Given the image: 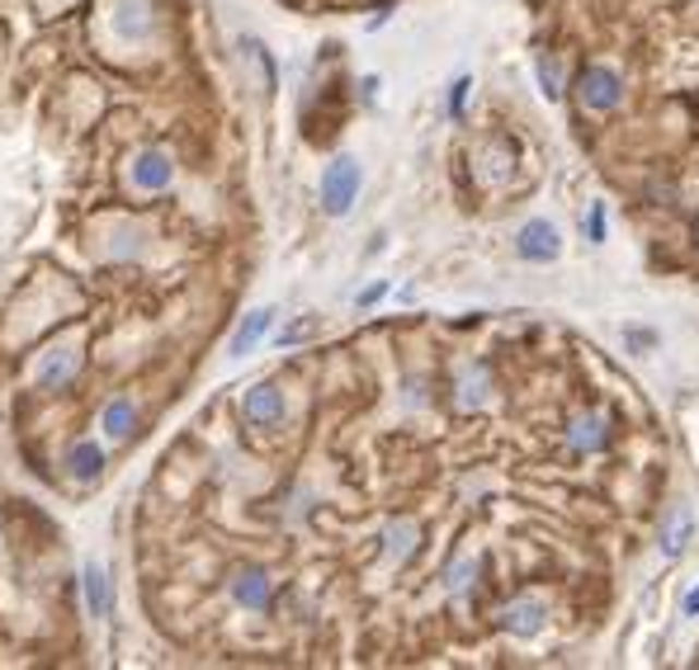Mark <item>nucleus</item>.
I'll list each match as a JSON object with an SVG mask.
<instances>
[{"mask_svg":"<svg viewBox=\"0 0 699 670\" xmlns=\"http://www.w3.org/2000/svg\"><path fill=\"white\" fill-rule=\"evenodd\" d=\"M360 184H364L360 161H354V156H336L322 175V208L332 212V218H346L350 204L360 198Z\"/></svg>","mask_w":699,"mask_h":670,"instance_id":"f257e3e1","label":"nucleus"},{"mask_svg":"<svg viewBox=\"0 0 699 670\" xmlns=\"http://www.w3.org/2000/svg\"><path fill=\"white\" fill-rule=\"evenodd\" d=\"M81 340L76 336H67V340H57V345L48 350V354H38V368H34V382L38 388H48V392H57V388H67L71 378L81 374Z\"/></svg>","mask_w":699,"mask_h":670,"instance_id":"f03ea898","label":"nucleus"},{"mask_svg":"<svg viewBox=\"0 0 699 670\" xmlns=\"http://www.w3.org/2000/svg\"><path fill=\"white\" fill-rule=\"evenodd\" d=\"M577 95H581V105H587V109L610 113V109H619L624 85H619V76H615L610 66H587V71L577 76Z\"/></svg>","mask_w":699,"mask_h":670,"instance_id":"7ed1b4c3","label":"nucleus"},{"mask_svg":"<svg viewBox=\"0 0 699 670\" xmlns=\"http://www.w3.org/2000/svg\"><path fill=\"white\" fill-rule=\"evenodd\" d=\"M128 175H133V184H137V190L161 194V190H170V180H176V161H170V151H161V147H147V151H137V156H133V166H128Z\"/></svg>","mask_w":699,"mask_h":670,"instance_id":"20e7f679","label":"nucleus"},{"mask_svg":"<svg viewBox=\"0 0 699 670\" xmlns=\"http://www.w3.org/2000/svg\"><path fill=\"white\" fill-rule=\"evenodd\" d=\"M516 251H520V260H534V265L558 260V251H563L558 227H553V222H544V218L525 222V227H520V236H516Z\"/></svg>","mask_w":699,"mask_h":670,"instance_id":"39448f33","label":"nucleus"},{"mask_svg":"<svg viewBox=\"0 0 699 670\" xmlns=\"http://www.w3.org/2000/svg\"><path fill=\"white\" fill-rule=\"evenodd\" d=\"M241 416H246V425H255V430L279 425L284 421V392L275 388V382H255V388L241 397Z\"/></svg>","mask_w":699,"mask_h":670,"instance_id":"423d86ee","label":"nucleus"},{"mask_svg":"<svg viewBox=\"0 0 699 670\" xmlns=\"http://www.w3.org/2000/svg\"><path fill=\"white\" fill-rule=\"evenodd\" d=\"M544 619H549V609H544L539 595H525V600H510L502 609V629L510 637H534L539 629H544Z\"/></svg>","mask_w":699,"mask_h":670,"instance_id":"0eeeda50","label":"nucleus"},{"mask_svg":"<svg viewBox=\"0 0 699 670\" xmlns=\"http://www.w3.org/2000/svg\"><path fill=\"white\" fill-rule=\"evenodd\" d=\"M421 548V529L417 520H393L388 529H383V558L388 562H411Z\"/></svg>","mask_w":699,"mask_h":670,"instance_id":"6e6552de","label":"nucleus"},{"mask_svg":"<svg viewBox=\"0 0 699 670\" xmlns=\"http://www.w3.org/2000/svg\"><path fill=\"white\" fill-rule=\"evenodd\" d=\"M269 595H275V586H269V576L261 572V567H246V572H237V581H232V600H237V605L269 609Z\"/></svg>","mask_w":699,"mask_h":670,"instance_id":"1a4fd4ad","label":"nucleus"},{"mask_svg":"<svg viewBox=\"0 0 699 670\" xmlns=\"http://www.w3.org/2000/svg\"><path fill=\"white\" fill-rule=\"evenodd\" d=\"M269 326H275V312H269V307L246 312V321H241L237 331H232V345H227V354H251V350L269 336Z\"/></svg>","mask_w":699,"mask_h":670,"instance_id":"9d476101","label":"nucleus"},{"mask_svg":"<svg viewBox=\"0 0 699 670\" xmlns=\"http://www.w3.org/2000/svg\"><path fill=\"white\" fill-rule=\"evenodd\" d=\"M99 430H105V439H113V444H128L137 430V406L128 402V397H119V402L105 406V416H99Z\"/></svg>","mask_w":699,"mask_h":670,"instance_id":"9b49d317","label":"nucleus"},{"mask_svg":"<svg viewBox=\"0 0 699 670\" xmlns=\"http://www.w3.org/2000/svg\"><path fill=\"white\" fill-rule=\"evenodd\" d=\"M567 439H573V449H577V453H595V449H605V444H610V425H605V416H595V411H587V416H577V421H573V430H567Z\"/></svg>","mask_w":699,"mask_h":670,"instance_id":"f8f14e48","label":"nucleus"},{"mask_svg":"<svg viewBox=\"0 0 699 670\" xmlns=\"http://www.w3.org/2000/svg\"><path fill=\"white\" fill-rule=\"evenodd\" d=\"M67 473L76 482H95L99 473H105V449H99L95 439H81V444L67 453Z\"/></svg>","mask_w":699,"mask_h":670,"instance_id":"ddd939ff","label":"nucleus"},{"mask_svg":"<svg viewBox=\"0 0 699 670\" xmlns=\"http://www.w3.org/2000/svg\"><path fill=\"white\" fill-rule=\"evenodd\" d=\"M690 529H695V515H690L686 505H676L672 515H666V524H662V552H666V558H680V548H686Z\"/></svg>","mask_w":699,"mask_h":670,"instance_id":"4468645a","label":"nucleus"},{"mask_svg":"<svg viewBox=\"0 0 699 670\" xmlns=\"http://www.w3.org/2000/svg\"><path fill=\"white\" fill-rule=\"evenodd\" d=\"M113 28H119L123 38H142L152 34V14L142 0H119V10H113Z\"/></svg>","mask_w":699,"mask_h":670,"instance_id":"2eb2a0df","label":"nucleus"},{"mask_svg":"<svg viewBox=\"0 0 699 670\" xmlns=\"http://www.w3.org/2000/svg\"><path fill=\"white\" fill-rule=\"evenodd\" d=\"M85 605H91L95 619L109 614V576L99 562H85Z\"/></svg>","mask_w":699,"mask_h":670,"instance_id":"dca6fc26","label":"nucleus"},{"mask_svg":"<svg viewBox=\"0 0 699 670\" xmlns=\"http://www.w3.org/2000/svg\"><path fill=\"white\" fill-rule=\"evenodd\" d=\"M482 402H487V364L463 368V378H459V406L463 411H478Z\"/></svg>","mask_w":699,"mask_h":670,"instance_id":"f3484780","label":"nucleus"},{"mask_svg":"<svg viewBox=\"0 0 699 670\" xmlns=\"http://www.w3.org/2000/svg\"><path fill=\"white\" fill-rule=\"evenodd\" d=\"M478 572V558H463L459 567H449V581H445V586L449 590H468V576H473Z\"/></svg>","mask_w":699,"mask_h":670,"instance_id":"a211bd4d","label":"nucleus"},{"mask_svg":"<svg viewBox=\"0 0 699 670\" xmlns=\"http://www.w3.org/2000/svg\"><path fill=\"white\" fill-rule=\"evenodd\" d=\"M539 85H544V95L549 99H558L563 90H558V66L549 62V57H539Z\"/></svg>","mask_w":699,"mask_h":670,"instance_id":"6ab92c4d","label":"nucleus"},{"mask_svg":"<svg viewBox=\"0 0 699 670\" xmlns=\"http://www.w3.org/2000/svg\"><path fill=\"white\" fill-rule=\"evenodd\" d=\"M587 232H591V241H605V204H591V218H587Z\"/></svg>","mask_w":699,"mask_h":670,"instance_id":"aec40b11","label":"nucleus"},{"mask_svg":"<svg viewBox=\"0 0 699 670\" xmlns=\"http://www.w3.org/2000/svg\"><path fill=\"white\" fill-rule=\"evenodd\" d=\"M463 99H468V81L454 85V95H449V113H463Z\"/></svg>","mask_w":699,"mask_h":670,"instance_id":"412c9836","label":"nucleus"},{"mask_svg":"<svg viewBox=\"0 0 699 670\" xmlns=\"http://www.w3.org/2000/svg\"><path fill=\"white\" fill-rule=\"evenodd\" d=\"M383 293H388V283H374V289H364V293H360V307H369V303H378Z\"/></svg>","mask_w":699,"mask_h":670,"instance_id":"4be33fe9","label":"nucleus"},{"mask_svg":"<svg viewBox=\"0 0 699 670\" xmlns=\"http://www.w3.org/2000/svg\"><path fill=\"white\" fill-rule=\"evenodd\" d=\"M308 331H312V321H298V326H293V331H284V345H293V340H303Z\"/></svg>","mask_w":699,"mask_h":670,"instance_id":"5701e85b","label":"nucleus"},{"mask_svg":"<svg viewBox=\"0 0 699 670\" xmlns=\"http://www.w3.org/2000/svg\"><path fill=\"white\" fill-rule=\"evenodd\" d=\"M686 614H699V586L686 595Z\"/></svg>","mask_w":699,"mask_h":670,"instance_id":"b1692460","label":"nucleus"}]
</instances>
